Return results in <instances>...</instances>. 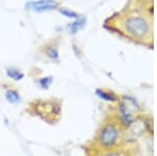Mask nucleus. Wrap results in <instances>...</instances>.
Returning <instances> with one entry per match:
<instances>
[{
	"mask_svg": "<svg viewBox=\"0 0 157 156\" xmlns=\"http://www.w3.org/2000/svg\"><path fill=\"white\" fill-rule=\"evenodd\" d=\"M121 27L127 36L141 43H152L153 41V24H152V7L136 10L125 15L121 19Z\"/></svg>",
	"mask_w": 157,
	"mask_h": 156,
	"instance_id": "f257e3e1",
	"label": "nucleus"
},
{
	"mask_svg": "<svg viewBox=\"0 0 157 156\" xmlns=\"http://www.w3.org/2000/svg\"><path fill=\"white\" fill-rule=\"evenodd\" d=\"M123 135L124 132L121 125L117 120L105 123L98 133L95 145L98 147L100 151L115 149L118 148L123 140Z\"/></svg>",
	"mask_w": 157,
	"mask_h": 156,
	"instance_id": "f03ea898",
	"label": "nucleus"
},
{
	"mask_svg": "<svg viewBox=\"0 0 157 156\" xmlns=\"http://www.w3.org/2000/svg\"><path fill=\"white\" fill-rule=\"evenodd\" d=\"M140 108L137 102L131 97H124L118 100L117 104V114L118 120L121 126L131 127L137 120Z\"/></svg>",
	"mask_w": 157,
	"mask_h": 156,
	"instance_id": "7ed1b4c3",
	"label": "nucleus"
},
{
	"mask_svg": "<svg viewBox=\"0 0 157 156\" xmlns=\"http://www.w3.org/2000/svg\"><path fill=\"white\" fill-rule=\"evenodd\" d=\"M26 9L32 10L34 12H46L52 11V10H56L59 6L56 0H37V1H29L25 4Z\"/></svg>",
	"mask_w": 157,
	"mask_h": 156,
	"instance_id": "20e7f679",
	"label": "nucleus"
},
{
	"mask_svg": "<svg viewBox=\"0 0 157 156\" xmlns=\"http://www.w3.org/2000/svg\"><path fill=\"white\" fill-rule=\"evenodd\" d=\"M4 97H6V102L12 105H17L21 102V95L15 89H7L4 92Z\"/></svg>",
	"mask_w": 157,
	"mask_h": 156,
	"instance_id": "39448f33",
	"label": "nucleus"
},
{
	"mask_svg": "<svg viewBox=\"0 0 157 156\" xmlns=\"http://www.w3.org/2000/svg\"><path fill=\"white\" fill-rule=\"evenodd\" d=\"M6 75L10 78L11 80L15 82H19L21 81L24 78V74L19 70L18 68H15V67H10V68L6 69Z\"/></svg>",
	"mask_w": 157,
	"mask_h": 156,
	"instance_id": "423d86ee",
	"label": "nucleus"
},
{
	"mask_svg": "<svg viewBox=\"0 0 157 156\" xmlns=\"http://www.w3.org/2000/svg\"><path fill=\"white\" fill-rule=\"evenodd\" d=\"M95 93H97V95L100 99L107 101V102H115V101L118 100V97L113 92L107 91V90H104V89H98Z\"/></svg>",
	"mask_w": 157,
	"mask_h": 156,
	"instance_id": "0eeeda50",
	"label": "nucleus"
},
{
	"mask_svg": "<svg viewBox=\"0 0 157 156\" xmlns=\"http://www.w3.org/2000/svg\"><path fill=\"white\" fill-rule=\"evenodd\" d=\"M98 156H128V154L123 149L115 148V149H111V150L100 151Z\"/></svg>",
	"mask_w": 157,
	"mask_h": 156,
	"instance_id": "6e6552de",
	"label": "nucleus"
},
{
	"mask_svg": "<svg viewBox=\"0 0 157 156\" xmlns=\"http://www.w3.org/2000/svg\"><path fill=\"white\" fill-rule=\"evenodd\" d=\"M45 54L52 61H59V49H58V47L56 45H52V46L47 47L46 50H45Z\"/></svg>",
	"mask_w": 157,
	"mask_h": 156,
	"instance_id": "1a4fd4ad",
	"label": "nucleus"
},
{
	"mask_svg": "<svg viewBox=\"0 0 157 156\" xmlns=\"http://www.w3.org/2000/svg\"><path fill=\"white\" fill-rule=\"evenodd\" d=\"M52 82H54V78L50 77V75H48V77L41 78V79L38 80V84H39V86L44 90H48L50 88V86H52Z\"/></svg>",
	"mask_w": 157,
	"mask_h": 156,
	"instance_id": "9d476101",
	"label": "nucleus"
},
{
	"mask_svg": "<svg viewBox=\"0 0 157 156\" xmlns=\"http://www.w3.org/2000/svg\"><path fill=\"white\" fill-rule=\"evenodd\" d=\"M85 24V19L84 18H81V19H78L75 22H73L68 26V29H69V31L71 34H75L78 31H80L81 29H83V26H84Z\"/></svg>",
	"mask_w": 157,
	"mask_h": 156,
	"instance_id": "9b49d317",
	"label": "nucleus"
},
{
	"mask_svg": "<svg viewBox=\"0 0 157 156\" xmlns=\"http://www.w3.org/2000/svg\"><path fill=\"white\" fill-rule=\"evenodd\" d=\"M60 13L63 15V16L68 17V18H78L77 13H75L72 11H69V10H67V9H61Z\"/></svg>",
	"mask_w": 157,
	"mask_h": 156,
	"instance_id": "f8f14e48",
	"label": "nucleus"
}]
</instances>
